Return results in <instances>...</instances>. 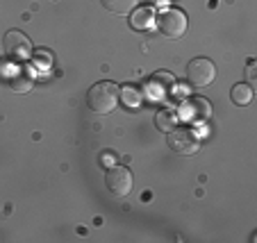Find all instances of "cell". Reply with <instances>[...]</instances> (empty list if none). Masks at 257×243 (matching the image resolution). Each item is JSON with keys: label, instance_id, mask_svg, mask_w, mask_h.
Wrapping results in <instances>:
<instances>
[{"label": "cell", "instance_id": "cell-3", "mask_svg": "<svg viewBox=\"0 0 257 243\" xmlns=\"http://www.w3.org/2000/svg\"><path fill=\"white\" fill-rule=\"evenodd\" d=\"M3 50H5L7 59L12 64H23L32 55V44L21 30H12V32H7L5 41H3Z\"/></svg>", "mask_w": 257, "mask_h": 243}, {"label": "cell", "instance_id": "cell-9", "mask_svg": "<svg viewBox=\"0 0 257 243\" xmlns=\"http://www.w3.org/2000/svg\"><path fill=\"white\" fill-rule=\"evenodd\" d=\"M148 87L153 89V96L155 98H162L169 93V89L173 87V78H171L166 71H160V73H155L151 80H148Z\"/></svg>", "mask_w": 257, "mask_h": 243}, {"label": "cell", "instance_id": "cell-16", "mask_svg": "<svg viewBox=\"0 0 257 243\" xmlns=\"http://www.w3.org/2000/svg\"><path fill=\"white\" fill-rule=\"evenodd\" d=\"M246 80H248L250 87H255V59H250L248 66H246Z\"/></svg>", "mask_w": 257, "mask_h": 243}, {"label": "cell", "instance_id": "cell-7", "mask_svg": "<svg viewBox=\"0 0 257 243\" xmlns=\"http://www.w3.org/2000/svg\"><path fill=\"white\" fill-rule=\"evenodd\" d=\"M212 114V105L205 98H189L185 100V105L180 107V116L189 123H203Z\"/></svg>", "mask_w": 257, "mask_h": 243}, {"label": "cell", "instance_id": "cell-1", "mask_svg": "<svg viewBox=\"0 0 257 243\" xmlns=\"http://www.w3.org/2000/svg\"><path fill=\"white\" fill-rule=\"evenodd\" d=\"M121 100V87L109 80L96 82L87 93V105L93 114H112Z\"/></svg>", "mask_w": 257, "mask_h": 243}, {"label": "cell", "instance_id": "cell-5", "mask_svg": "<svg viewBox=\"0 0 257 243\" xmlns=\"http://www.w3.org/2000/svg\"><path fill=\"white\" fill-rule=\"evenodd\" d=\"M157 28L166 39H180L187 32V16L180 10H166L157 16Z\"/></svg>", "mask_w": 257, "mask_h": 243}, {"label": "cell", "instance_id": "cell-14", "mask_svg": "<svg viewBox=\"0 0 257 243\" xmlns=\"http://www.w3.org/2000/svg\"><path fill=\"white\" fill-rule=\"evenodd\" d=\"M32 62H34V66L37 68H48L50 64H53V55L48 53V50H44V48H39V50H32Z\"/></svg>", "mask_w": 257, "mask_h": 243}, {"label": "cell", "instance_id": "cell-10", "mask_svg": "<svg viewBox=\"0 0 257 243\" xmlns=\"http://www.w3.org/2000/svg\"><path fill=\"white\" fill-rule=\"evenodd\" d=\"M7 82H10L12 91L28 93L30 89H32V84H34V78H32V73H28V71H14V73L7 78Z\"/></svg>", "mask_w": 257, "mask_h": 243}, {"label": "cell", "instance_id": "cell-12", "mask_svg": "<svg viewBox=\"0 0 257 243\" xmlns=\"http://www.w3.org/2000/svg\"><path fill=\"white\" fill-rule=\"evenodd\" d=\"M102 7L112 14H121V16H127L135 12L137 7V0H100Z\"/></svg>", "mask_w": 257, "mask_h": 243}, {"label": "cell", "instance_id": "cell-8", "mask_svg": "<svg viewBox=\"0 0 257 243\" xmlns=\"http://www.w3.org/2000/svg\"><path fill=\"white\" fill-rule=\"evenodd\" d=\"M153 23H155V14H153L151 7H135L130 16V25L137 32H144V30H151Z\"/></svg>", "mask_w": 257, "mask_h": 243}, {"label": "cell", "instance_id": "cell-2", "mask_svg": "<svg viewBox=\"0 0 257 243\" xmlns=\"http://www.w3.org/2000/svg\"><path fill=\"white\" fill-rule=\"evenodd\" d=\"M216 78V66L207 57H194L187 64V82L194 89H205Z\"/></svg>", "mask_w": 257, "mask_h": 243}, {"label": "cell", "instance_id": "cell-6", "mask_svg": "<svg viewBox=\"0 0 257 243\" xmlns=\"http://www.w3.org/2000/svg\"><path fill=\"white\" fill-rule=\"evenodd\" d=\"M105 182H107V189L112 191L116 198H125L132 191V173L125 166H109Z\"/></svg>", "mask_w": 257, "mask_h": 243}, {"label": "cell", "instance_id": "cell-15", "mask_svg": "<svg viewBox=\"0 0 257 243\" xmlns=\"http://www.w3.org/2000/svg\"><path fill=\"white\" fill-rule=\"evenodd\" d=\"M135 91H137L135 87H123V89H121V93H125L127 105H132V107H137V105H139V96H137Z\"/></svg>", "mask_w": 257, "mask_h": 243}, {"label": "cell", "instance_id": "cell-13", "mask_svg": "<svg viewBox=\"0 0 257 243\" xmlns=\"http://www.w3.org/2000/svg\"><path fill=\"white\" fill-rule=\"evenodd\" d=\"M230 98H232L234 105L243 107V105H248L252 100V87L250 84H234L232 91H230Z\"/></svg>", "mask_w": 257, "mask_h": 243}, {"label": "cell", "instance_id": "cell-4", "mask_svg": "<svg viewBox=\"0 0 257 243\" xmlns=\"http://www.w3.org/2000/svg\"><path fill=\"white\" fill-rule=\"evenodd\" d=\"M166 146L171 148L173 152H178V155H196L200 148V139L196 136L194 130H187V127H175V130H171L169 134H166Z\"/></svg>", "mask_w": 257, "mask_h": 243}, {"label": "cell", "instance_id": "cell-11", "mask_svg": "<svg viewBox=\"0 0 257 243\" xmlns=\"http://www.w3.org/2000/svg\"><path fill=\"white\" fill-rule=\"evenodd\" d=\"M155 127L160 132H164V134H169L171 130L178 127V114H175L173 109H160V112L155 114Z\"/></svg>", "mask_w": 257, "mask_h": 243}]
</instances>
